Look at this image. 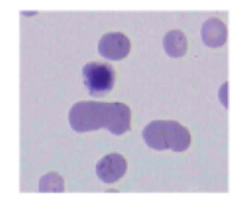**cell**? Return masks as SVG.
Listing matches in <instances>:
<instances>
[{"label":"cell","instance_id":"9c48e42d","mask_svg":"<svg viewBox=\"0 0 250 202\" xmlns=\"http://www.w3.org/2000/svg\"><path fill=\"white\" fill-rule=\"evenodd\" d=\"M219 97L225 107H228V83L226 82L221 87Z\"/></svg>","mask_w":250,"mask_h":202},{"label":"cell","instance_id":"8992f818","mask_svg":"<svg viewBox=\"0 0 250 202\" xmlns=\"http://www.w3.org/2000/svg\"><path fill=\"white\" fill-rule=\"evenodd\" d=\"M202 39L207 46L216 48L222 46L226 42L227 30L226 25L217 19H211L203 24Z\"/></svg>","mask_w":250,"mask_h":202},{"label":"cell","instance_id":"277c9868","mask_svg":"<svg viewBox=\"0 0 250 202\" xmlns=\"http://www.w3.org/2000/svg\"><path fill=\"white\" fill-rule=\"evenodd\" d=\"M130 48V40L120 32L103 35L98 45V50L102 57L112 61H119L126 57Z\"/></svg>","mask_w":250,"mask_h":202},{"label":"cell","instance_id":"6da1fadb","mask_svg":"<svg viewBox=\"0 0 250 202\" xmlns=\"http://www.w3.org/2000/svg\"><path fill=\"white\" fill-rule=\"evenodd\" d=\"M68 121L77 132L104 128L112 134L121 135L130 130L131 111L128 106L120 102L83 101L71 108Z\"/></svg>","mask_w":250,"mask_h":202},{"label":"cell","instance_id":"ba28073f","mask_svg":"<svg viewBox=\"0 0 250 202\" xmlns=\"http://www.w3.org/2000/svg\"><path fill=\"white\" fill-rule=\"evenodd\" d=\"M64 180L57 173H49L42 177L39 181V191L42 193H62Z\"/></svg>","mask_w":250,"mask_h":202},{"label":"cell","instance_id":"5b68a950","mask_svg":"<svg viewBox=\"0 0 250 202\" xmlns=\"http://www.w3.org/2000/svg\"><path fill=\"white\" fill-rule=\"evenodd\" d=\"M127 163L124 156L112 153L102 158L96 165V174L104 182L112 184L124 176Z\"/></svg>","mask_w":250,"mask_h":202},{"label":"cell","instance_id":"7a4b0ae2","mask_svg":"<svg viewBox=\"0 0 250 202\" xmlns=\"http://www.w3.org/2000/svg\"><path fill=\"white\" fill-rule=\"evenodd\" d=\"M142 134L146 143L157 151L170 149L180 153L190 145L189 131L174 121H154L146 126Z\"/></svg>","mask_w":250,"mask_h":202},{"label":"cell","instance_id":"52a82bcc","mask_svg":"<svg viewBox=\"0 0 250 202\" xmlns=\"http://www.w3.org/2000/svg\"><path fill=\"white\" fill-rule=\"evenodd\" d=\"M163 47L165 51L170 57H182L187 50L186 37L180 30L168 31L164 37Z\"/></svg>","mask_w":250,"mask_h":202},{"label":"cell","instance_id":"3957f363","mask_svg":"<svg viewBox=\"0 0 250 202\" xmlns=\"http://www.w3.org/2000/svg\"><path fill=\"white\" fill-rule=\"evenodd\" d=\"M84 83L93 97H101L109 92L115 82V73L107 63L90 62L83 68Z\"/></svg>","mask_w":250,"mask_h":202}]
</instances>
